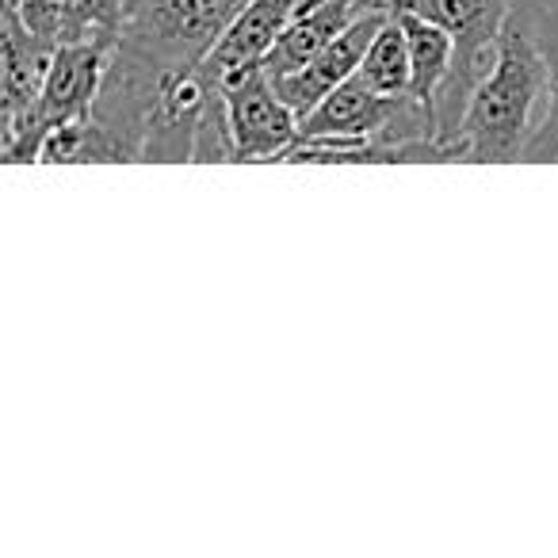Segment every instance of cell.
Here are the masks:
<instances>
[{"label": "cell", "instance_id": "obj_3", "mask_svg": "<svg viewBox=\"0 0 558 558\" xmlns=\"http://www.w3.org/2000/svg\"><path fill=\"white\" fill-rule=\"evenodd\" d=\"M413 12L444 24L456 35V65H451L448 81H444L440 96H436V123H440V142L459 126L466 111V100L494 65L497 39L517 9V0H402Z\"/></svg>", "mask_w": 558, "mask_h": 558}, {"label": "cell", "instance_id": "obj_7", "mask_svg": "<svg viewBox=\"0 0 558 558\" xmlns=\"http://www.w3.org/2000/svg\"><path fill=\"white\" fill-rule=\"evenodd\" d=\"M0 50H4L0 111H4V138H9L27 119V111L35 108V100H39L58 47L27 27L20 0H4V12H0Z\"/></svg>", "mask_w": 558, "mask_h": 558}, {"label": "cell", "instance_id": "obj_12", "mask_svg": "<svg viewBox=\"0 0 558 558\" xmlns=\"http://www.w3.org/2000/svg\"><path fill=\"white\" fill-rule=\"evenodd\" d=\"M360 81L375 88V93H410L413 88V65H410V43H405V27L398 16H390L387 24L379 27V35L367 47L364 62H360Z\"/></svg>", "mask_w": 558, "mask_h": 558}, {"label": "cell", "instance_id": "obj_1", "mask_svg": "<svg viewBox=\"0 0 558 558\" xmlns=\"http://www.w3.org/2000/svg\"><path fill=\"white\" fill-rule=\"evenodd\" d=\"M248 0H126L108 77L93 119L123 161H142L157 93L169 77L199 70Z\"/></svg>", "mask_w": 558, "mask_h": 558}, {"label": "cell", "instance_id": "obj_13", "mask_svg": "<svg viewBox=\"0 0 558 558\" xmlns=\"http://www.w3.org/2000/svg\"><path fill=\"white\" fill-rule=\"evenodd\" d=\"M539 43L550 65V85H547V116L539 119V126H535L532 138H527L524 154H520V161H532V165L558 161V16L543 20Z\"/></svg>", "mask_w": 558, "mask_h": 558}, {"label": "cell", "instance_id": "obj_14", "mask_svg": "<svg viewBox=\"0 0 558 558\" xmlns=\"http://www.w3.org/2000/svg\"><path fill=\"white\" fill-rule=\"evenodd\" d=\"M195 165H210V161H238V146H233V131H230V111H226V96L215 85L203 111L199 134H195V149H192Z\"/></svg>", "mask_w": 558, "mask_h": 558}, {"label": "cell", "instance_id": "obj_10", "mask_svg": "<svg viewBox=\"0 0 558 558\" xmlns=\"http://www.w3.org/2000/svg\"><path fill=\"white\" fill-rule=\"evenodd\" d=\"M126 0H20L27 27L54 47L70 43H108L116 47Z\"/></svg>", "mask_w": 558, "mask_h": 558}, {"label": "cell", "instance_id": "obj_9", "mask_svg": "<svg viewBox=\"0 0 558 558\" xmlns=\"http://www.w3.org/2000/svg\"><path fill=\"white\" fill-rule=\"evenodd\" d=\"M306 0H248L245 9L238 12L226 35L218 39V47L207 54V62L199 65L210 81L218 85V77L238 65L264 62L268 50L276 47V39L291 27V20L303 12Z\"/></svg>", "mask_w": 558, "mask_h": 558}, {"label": "cell", "instance_id": "obj_2", "mask_svg": "<svg viewBox=\"0 0 558 558\" xmlns=\"http://www.w3.org/2000/svg\"><path fill=\"white\" fill-rule=\"evenodd\" d=\"M550 65L543 54L539 32L524 12V0L509 12L497 39L494 65L466 100L456 131L444 138L451 161L471 165H512L520 161L532 138V116L547 100Z\"/></svg>", "mask_w": 558, "mask_h": 558}, {"label": "cell", "instance_id": "obj_4", "mask_svg": "<svg viewBox=\"0 0 558 558\" xmlns=\"http://www.w3.org/2000/svg\"><path fill=\"white\" fill-rule=\"evenodd\" d=\"M111 50L116 47H108V43H70V47H58L47 73V85H43L35 108L27 111L24 123L0 146L4 161L9 165L39 161L43 138L54 126L93 116V104L104 88V77H108Z\"/></svg>", "mask_w": 558, "mask_h": 558}, {"label": "cell", "instance_id": "obj_6", "mask_svg": "<svg viewBox=\"0 0 558 558\" xmlns=\"http://www.w3.org/2000/svg\"><path fill=\"white\" fill-rule=\"evenodd\" d=\"M390 16H395V4H390V0H383V4L367 9L364 16L349 27V32L337 35V39L329 43L318 58H311L303 70L288 73V77H271V81H276V88H279V96H283V100L299 111V119L311 116V111L318 108V104L326 100L337 85H344L349 77H356L367 47H372V39L379 35V27L387 24Z\"/></svg>", "mask_w": 558, "mask_h": 558}, {"label": "cell", "instance_id": "obj_8", "mask_svg": "<svg viewBox=\"0 0 558 558\" xmlns=\"http://www.w3.org/2000/svg\"><path fill=\"white\" fill-rule=\"evenodd\" d=\"M383 0H306L303 12L291 20V27L276 39V47L264 58V70L271 77H288V73L303 70L311 58H318L337 35H344L367 9H375ZM395 4V0H390Z\"/></svg>", "mask_w": 558, "mask_h": 558}, {"label": "cell", "instance_id": "obj_11", "mask_svg": "<svg viewBox=\"0 0 558 558\" xmlns=\"http://www.w3.org/2000/svg\"><path fill=\"white\" fill-rule=\"evenodd\" d=\"M395 16L402 20L405 43H410V65H413L410 93L436 111V96H440L451 65H456V35H451L444 24H436V20L413 12L410 4H402V0H395Z\"/></svg>", "mask_w": 558, "mask_h": 558}, {"label": "cell", "instance_id": "obj_5", "mask_svg": "<svg viewBox=\"0 0 558 558\" xmlns=\"http://www.w3.org/2000/svg\"><path fill=\"white\" fill-rule=\"evenodd\" d=\"M218 88L230 111L238 161H288L299 142V111L279 96L264 62H248L222 73Z\"/></svg>", "mask_w": 558, "mask_h": 558}]
</instances>
